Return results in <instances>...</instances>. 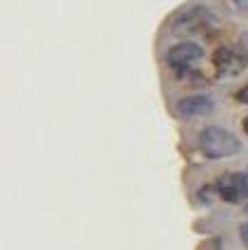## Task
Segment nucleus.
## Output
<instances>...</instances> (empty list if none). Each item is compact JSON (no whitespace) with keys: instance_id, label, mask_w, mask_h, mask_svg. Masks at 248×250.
I'll return each mask as SVG.
<instances>
[{"instance_id":"obj_1","label":"nucleus","mask_w":248,"mask_h":250,"mask_svg":"<svg viewBox=\"0 0 248 250\" xmlns=\"http://www.w3.org/2000/svg\"><path fill=\"white\" fill-rule=\"evenodd\" d=\"M197 145L204 157L208 159H227L241 152V141L232 131L223 129V126H206L199 131Z\"/></svg>"},{"instance_id":"obj_2","label":"nucleus","mask_w":248,"mask_h":250,"mask_svg":"<svg viewBox=\"0 0 248 250\" xmlns=\"http://www.w3.org/2000/svg\"><path fill=\"white\" fill-rule=\"evenodd\" d=\"M216 26V14L204 7V5H194L180 12L171 21L173 35H197V33H206Z\"/></svg>"},{"instance_id":"obj_3","label":"nucleus","mask_w":248,"mask_h":250,"mask_svg":"<svg viewBox=\"0 0 248 250\" xmlns=\"http://www.w3.org/2000/svg\"><path fill=\"white\" fill-rule=\"evenodd\" d=\"M202 59H204V49H202L197 42L185 40V42H178L176 47L169 49V54H166V63L171 65L178 75H185V73H187V70H192Z\"/></svg>"},{"instance_id":"obj_4","label":"nucleus","mask_w":248,"mask_h":250,"mask_svg":"<svg viewBox=\"0 0 248 250\" xmlns=\"http://www.w3.org/2000/svg\"><path fill=\"white\" fill-rule=\"evenodd\" d=\"M248 63V54L244 49H234V47H218L213 54V65H216L218 75L223 77H234L239 75Z\"/></svg>"},{"instance_id":"obj_5","label":"nucleus","mask_w":248,"mask_h":250,"mask_svg":"<svg viewBox=\"0 0 248 250\" xmlns=\"http://www.w3.org/2000/svg\"><path fill=\"white\" fill-rule=\"evenodd\" d=\"M218 194L225 199L227 204H239L248 199V183L246 173H227L218 180Z\"/></svg>"},{"instance_id":"obj_6","label":"nucleus","mask_w":248,"mask_h":250,"mask_svg":"<svg viewBox=\"0 0 248 250\" xmlns=\"http://www.w3.org/2000/svg\"><path fill=\"white\" fill-rule=\"evenodd\" d=\"M216 105V101L206 94H190V96L180 98L176 103V112L178 117L183 120H192V117H202V115H208L211 110Z\"/></svg>"},{"instance_id":"obj_7","label":"nucleus","mask_w":248,"mask_h":250,"mask_svg":"<svg viewBox=\"0 0 248 250\" xmlns=\"http://www.w3.org/2000/svg\"><path fill=\"white\" fill-rule=\"evenodd\" d=\"M218 194V187H202L199 189V201L202 204H213V196Z\"/></svg>"},{"instance_id":"obj_8","label":"nucleus","mask_w":248,"mask_h":250,"mask_svg":"<svg viewBox=\"0 0 248 250\" xmlns=\"http://www.w3.org/2000/svg\"><path fill=\"white\" fill-rule=\"evenodd\" d=\"M239 239H241V243L248 248V222H244V225L239 227Z\"/></svg>"},{"instance_id":"obj_9","label":"nucleus","mask_w":248,"mask_h":250,"mask_svg":"<svg viewBox=\"0 0 248 250\" xmlns=\"http://www.w3.org/2000/svg\"><path fill=\"white\" fill-rule=\"evenodd\" d=\"M237 101H239V103H246V105H248V84H246V87H241L237 91Z\"/></svg>"},{"instance_id":"obj_10","label":"nucleus","mask_w":248,"mask_h":250,"mask_svg":"<svg viewBox=\"0 0 248 250\" xmlns=\"http://www.w3.org/2000/svg\"><path fill=\"white\" fill-rule=\"evenodd\" d=\"M232 2H234V7H237L239 12L248 14V0H232Z\"/></svg>"},{"instance_id":"obj_11","label":"nucleus","mask_w":248,"mask_h":250,"mask_svg":"<svg viewBox=\"0 0 248 250\" xmlns=\"http://www.w3.org/2000/svg\"><path fill=\"white\" fill-rule=\"evenodd\" d=\"M241 49L248 54V33H244V35H241Z\"/></svg>"},{"instance_id":"obj_12","label":"nucleus","mask_w":248,"mask_h":250,"mask_svg":"<svg viewBox=\"0 0 248 250\" xmlns=\"http://www.w3.org/2000/svg\"><path fill=\"white\" fill-rule=\"evenodd\" d=\"M244 131H246V133H248V117H246V120H244Z\"/></svg>"}]
</instances>
